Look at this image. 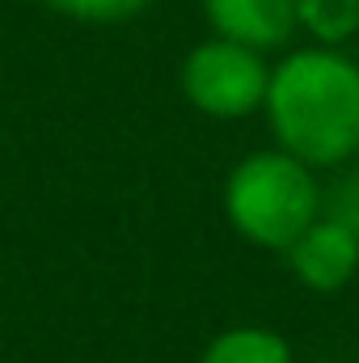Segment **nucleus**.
I'll use <instances>...</instances> for the list:
<instances>
[{"label": "nucleus", "mask_w": 359, "mask_h": 363, "mask_svg": "<svg viewBox=\"0 0 359 363\" xmlns=\"http://www.w3.org/2000/svg\"><path fill=\"white\" fill-rule=\"evenodd\" d=\"M279 148L313 169L347 165L359 152V64L334 47L287 55L267 85Z\"/></svg>", "instance_id": "f257e3e1"}, {"label": "nucleus", "mask_w": 359, "mask_h": 363, "mask_svg": "<svg viewBox=\"0 0 359 363\" xmlns=\"http://www.w3.org/2000/svg\"><path fill=\"white\" fill-rule=\"evenodd\" d=\"M224 216L245 241L263 250H287L321 216V186L313 178V165L283 148L245 157L224 182Z\"/></svg>", "instance_id": "f03ea898"}, {"label": "nucleus", "mask_w": 359, "mask_h": 363, "mask_svg": "<svg viewBox=\"0 0 359 363\" xmlns=\"http://www.w3.org/2000/svg\"><path fill=\"white\" fill-rule=\"evenodd\" d=\"M270 68L254 47L216 38L203 43L186 55L182 68V89L190 97L194 110L211 118H245L267 101Z\"/></svg>", "instance_id": "7ed1b4c3"}, {"label": "nucleus", "mask_w": 359, "mask_h": 363, "mask_svg": "<svg viewBox=\"0 0 359 363\" xmlns=\"http://www.w3.org/2000/svg\"><path fill=\"white\" fill-rule=\"evenodd\" d=\"M283 254L292 274L313 291H338L359 271V237L334 216H317Z\"/></svg>", "instance_id": "20e7f679"}, {"label": "nucleus", "mask_w": 359, "mask_h": 363, "mask_svg": "<svg viewBox=\"0 0 359 363\" xmlns=\"http://www.w3.org/2000/svg\"><path fill=\"white\" fill-rule=\"evenodd\" d=\"M220 38L241 47H279L296 30V0H203Z\"/></svg>", "instance_id": "39448f33"}, {"label": "nucleus", "mask_w": 359, "mask_h": 363, "mask_svg": "<svg viewBox=\"0 0 359 363\" xmlns=\"http://www.w3.org/2000/svg\"><path fill=\"white\" fill-rule=\"evenodd\" d=\"M199 363H292V347L283 342V334L263 330V325H237L224 330Z\"/></svg>", "instance_id": "423d86ee"}, {"label": "nucleus", "mask_w": 359, "mask_h": 363, "mask_svg": "<svg viewBox=\"0 0 359 363\" xmlns=\"http://www.w3.org/2000/svg\"><path fill=\"white\" fill-rule=\"evenodd\" d=\"M296 26L321 47H338L359 30V0H296Z\"/></svg>", "instance_id": "0eeeda50"}, {"label": "nucleus", "mask_w": 359, "mask_h": 363, "mask_svg": "<svg viewBox=\"0 0 359 363\" xmlns=\"http://www.w3.org/2000/svg\"><path fill=\"white\" fill-rule=\"evenodd\" d=\"M321 216H334L338 224H347V228L359 237V169H351L347 178L334 182L330 199L321 194Z\"/></svg>", "instance_id": "6e6552de"}, {"label": "nucleus", "mask_w": 359, "mask_h": 363, "mask_svg": "<svg viewBox=\"0 0 359 363\" xmlns=\"http://www.w3.org/2000/svg\"><path fill=\"white\" fill-rule=\"evenodd\" d=\"M47 4H55L60 13L85 17V21H118V17L140 13L148 0H47Z\"/></svg>", "instance_id": "1a4fd4ad"}]
</instances>
